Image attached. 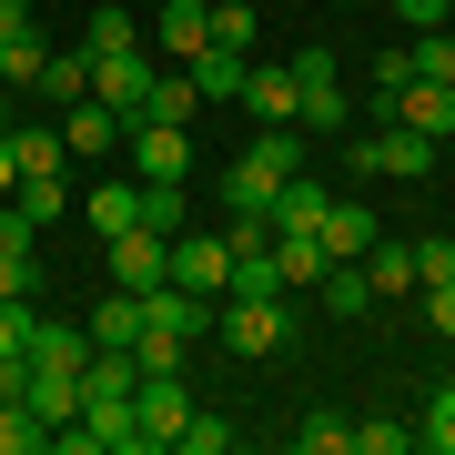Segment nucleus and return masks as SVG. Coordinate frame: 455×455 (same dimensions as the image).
<instances>
[{
  "mask_svg": "<svg viewBox=\"0 0 455 455\" xmlns=\"http://www.w3.org/2000/svg\"><path fill=\"white\" fill-rule=\"evenodd\" d=\"M212 334H223L233 364H253V355H274V344H293V304L283 293H223V304H212Z\"/></svg>",
  "mask_w": 455,
  "mask_h": 455,
  "instance_id": "obj_1",
  "label": "nucleus"
},
{
  "mask_svg": "<svg viewBox=\"0 0 455 455\" xmlns=\"http://www.w3.org/2000/svg\"><path fill=\"white\" fill-rule=\"evenodd\" d=\"M152 82H163L152 41H142V51H112V61H92V101H101V112H122V132L152 122Z\"/></svg>",
  "mask_w": 455,
  "mask_h": 455,
  "instance_id": "obj_2",
  "label": "nucleus"
},
{
  "mask_svg": "<svg viewBox=\"0 0 455 455\" xmlns=\"http://www.w3.org/2000/svg\"><path fill=\"white\" fill-rule=\"evenodd\" d=\"M182 415H193V395H182V364H172V374H142V385H132V425H142V455H172Z\"/></svg>",
  "mask_w": 455,
  "mask_h": 455,
  "instance_id": "obj_3",
  "label": "nucleus"
},
{
  "mask_svg": "<svg viewBox=\"0 0 455 455\" xmlns=\"http://www.w3.org/2000/svg\"><path fill=\"white\" fill-rule=\"evenodd\" d=\"M374 112L425 132V142H445V132H455V82H395V92H374Z\"/></svg>",
  "mask_w": 455,
  "mask_h": 455,
  "instance_id": "obj_4",
  "label": "nucleus"
},
{
  "mask_svg": "<svg viewBox=\"0 0 455 455\" xmlns=\"http://www.w3.org/2000/svg\"><path fill=\"white\" fill-rule=\"evenodd\" d=\"M132 172L142 182H193V142H182V122H132Z\"/></svg>",
  "mask_w": 455,
  "mask_h": 455,
  "instance_id": "obj_5",
  "label": "nucleus"
},
{
  "mask_svg": "<svg viewBox=\"0 0 455 455\" xmlns=\"http://www.w3.org/2000/svg\"><path fill=\"white\" fill-rule=\"evenodd\" d=\"M163 274H172V233H152V223L112 233V283H122V293H152Z\"/></svg>",
  "mask_w": 455,
  "mask_h": 455,
  "instance_id": "obj_6",
  "label": "nucleus"
},
{
  "mask_svg": "<svg viewBox=\"0 0 455 455\" xmlns=\"http://www.w3.org/2000/svg\"><path fill=\"white\" fill-rule=\"evenodd\" d=\"M172 283H193L223 304V283H233V243L223 233H172Z\"/></svg>",
  "mask_w": 455,
  "mask_h": 455,
  "instance_id": "obj_7",
  "label": "nucleus"
},
{
  "mask_svg": "<svg viewBox=\"0 0 455 455\" xmlns=\"http://www.w3.org/2000/svg\"><path fill=\"white\" fill-rule=\"evenodd\" d=\"M61 152H71V163H101V152H122V112H101V101L82 92V101L61 112Z\"/></svg>",
  "mask_w": 455,
  "mask_h": 455,
  "instance_id": "obj_8",
  "label": "nucleus"
},
{
  "mask_svg": "<svg viewBox=\"0 0 455 455\" xmlns=\"http://www.w3.org/2000/svg\"><path fill=\"white\" fill-rule=\"evenodd\" d=\"M243 112H253V122H293V112H304L293 61H253V71H243Z\"/></svg>",
  "mask_w": 455,
  "mask_h": 455,
  "instance_id": "obj_9",
  "label": "nucleus"
},
{
  "mask_svg": "<svg viewBox=\"0 0 455 455\" xmlns=\"http://www.w3.org/2000/svg\"><path fill=\"white\" fill-rule=\"evenodd\" d=\"M314 243H324V263H364V253H374V212H364V203H324Z\"/></svg>",
  "mask_w": 455,
  "mask_h": 455,
  "instance_id": "obj_10",
  "label": "nucleus"
},
{
  "mask_svg": "<svg viewBox=\"0 0 455 455\" xmlns=\"http://www.w3.org/2000/svg\"><path fill=\"white\" fill-rule=\"evenodd\" d=\"M82 223L101 233V243H112V233H132V223H142V172H132V182H101V193H82Z\"/></svg>",
  "mask_w": 455,
  "mask_h": 455,
  "instance_id": "obj_11",
  "label": "nucleus"
},
{
  "mask_svg": "<svg viewBox=\"0 0 455 455\" xmlns=\"http://www.w3.org/2000/svg\"><path fill=\"white\" fill-rule=\"evenodd\" d=\"M163 51H172V61L212 51V0H163ZM163 51H152V61H163Z\"/></svg>",
  "mask_w": 455,
  "mask_h": 455,
  "instance_id": "obj_12",
  "label": "nucleus"
},
{
  "mask_svg": "<svg viewBox=\"0 0 455 455\" xmlns=\"http://www.w3.org/2000/svg\"><path fill=\"white\" fill-rule=\"evenodd\" d=\"M41 61H51V41L20 20V31H0V92H41Z\"/></svg>",
  "mask_w": 455,
  "mask_h": 455,
  "instance_id": "obj_13",
  "label": "nucleus"
},
{
  "mask_svg": "<svg viewBox=\"0 0 455 455\" xmlns=\"http://www.w3.org/2000/svg\"><path fill=\"white\" fill-rule=\"evenodd\" d=\"M11 163H20V182H31V172H71L61 122H11Z\"/></svg>",
  "mask_w": 455,
  "mask_h": 455,
  "instance_id": "obj_14",
  "label": "nucleus"
},
{
  "mask_svg": "<svg viewBox=\"0 0 455 455\" xmlns=\"http://www.w3.org/2000/svg\"><path fill=\"white\" fill-rule=\"evenodd\" d=\"M324 203H334L324 182H304V172H283V193L263 203V212H274V233H314V223H324Z\"/></svg>",
  "mask_w": 455,
  "mask_h": 455,
  "instance_id": "obj_15",
  "label": "nucleus"
},
{
  "mask_svg": "<svg viewBox=\"0 0 455 455\" xmlns=\"http://www.w3.org/2000/svg\"><path fill=\"white\" fill-rule=\"evenodd\" d=\"M274 193H283V172L263 163V152H233V172H223V203H233V212H263Z\"/></svg>",
  "mask_w": 455,
  "mask_h": 455,
  "instance_id": "obj_16",
  "label": "nucleus"
},
{
  "mask_svg": "<svg viewBox=\"0 0 455 455\" xmlns=\"http://www.w3.org/2000/svg\"><path fill=\"white\" fill-rule=\"evenodd\" d=\"M82 355H92L82 324H51V314L31 324V364H41V374H82Z\"/></svg>",
  "mask_w": 455,
  "mask_h": 455,
  "instance_id": "obj_17",
  "label": "nucleus"
},
{
  "mask_svg": "<svg viewBox=\"0 0 455 455\" xmlns=\"http://www.w3.org/2000/svg\"><path fill=\"white\" fill-rule=\"evenodd\" d=\"M20 405H31L51 435H61V425L82 415V374H41V364H31V395H20Z\"/></svg>",
  "mask_w": 455,
  "mask_h": 455,
  "instance_id": "obj_18",
  "label": "nucleus"
},
{
  "mask_svg": "<svg viewBox=\"0 0 455 455\" xmlns=\"http://www.w3.org/2000/svg\"><path fill=\"white\" fill-rule=\"evenodd\" d=\"M243 71H253V61H243V51H223V41L193 51V92H203V101H243Z\"/></svg>",
  "mask_w": 455,
  "mask_h": 455,
  "instance_id": "obj_19",
  "label": "nucleus"
},
{
  "mask_svg": "<svg viewBox=\"0 0 455 455\" xmlns=\"http://www.w3.org/2000/svg\"><path fill=\"white\" fill-rule=\"evenodd\" d=\"M274 274H283V293H314L324 283V243L314 233H274Z\"/></svg>",
  "mask_w": 455,
  "mask_h": 455,
  "instance_id": "obj_20",
  "label": "nucleus"
},
{
  "mask_svg": "<svg viewBox=\"0 0 455 455\" xmlns=\"http://www.w3.org/2000/svg\"><path fill=\"white\" fill-rule=\"evenodd\" d=\"M364 283H374V304H395V293H415V253L374 233V253H364Z\"/></svg>",
  "mask_w": 455,
  "mask_h": 455,
  "instance_id": "obj_21",
  "label": "nucleus"
},
{
  "mask_svg": "<svg viewBox=\"0 0 455 455\" xmlns=\"http://www.w3.org/2000/svg\"><path fill=\"white\" fill-rule=\"evenodd\" d=\"M82 51H92V61H112V51H142V20H132V11H112V0H101V11L82 20Z\"/></svg>",
  "mask_w": 455,
  "mask_h": 455,
  "instance_id": "obj_22",
  "label": "nucleus"
},
{
  "mask_svg": "<svg viewBox=\"0 0 455 455\" xmlns=\"http://www.w3.org/2000/svg\"><path fill=\"white\" fill-rule=\"evenodd\" d=\"M82 334H92V344H132V334H142V293H122V283H112V293L92 304V324H82Z\"/></svg>",
  "mask_w": 455,
  "mask_h": 455,
  "instance_id": "obj_23",
  "label": "nucleus"
},
{
  "mask_svg": "<svg viewBox=\"0 0 455 455\" xmlns=\"http://www.w3.org/2000/svg\"><path fill=\"white\" fill-rule=\"evenodd\" d=\"M324 314H344V324H355V314H374V283H364V263H324Z\"/></svg>",
  "mask_w": 455,
  "mask_h": 455,
  "instance_id": "obj_24",
  "label": "nucleus"
},
{
  "mask_svg": "<svg viewBox=\"0 0 455 455\" xmlns=\"http://www.w3.org/2000/svg\"><path fill=\"white\" fill-rule=\"evenodd\" d=\"M82 92H92V51H51V61H41V101H61V112H71Z\"/></svg>",
  "mask_w": 455,
  "mask_h": 455,
  "instance_id": "obj_25",
  "label": "nucleus"
},
{
  "mask_svg": "<svg viewBox=\"0 0 455 455\" xmlns=\"http://www.w3.org/2000/svg\"><path fill=\"white\" fill-rule=\"evenodd\" d=\"M11 203H20V212H31V223H41V233H51V223H61V212H71V182H61V172H31V182H20V193H11Z\"/></svg>",
  "mask_w": 455,
  "mask_h": 455,
  "instance_id": "obj_26",
  "label": "nucleus"
},
{
  "mask_svg": "<svg viewBox=\"0 0 455 455\" xmlns=\"http://www.w3.org/2000/svg\"><path fill=\"white\" fill-rule=\"evenodd\" d=\"M344 122H355L344 82H314V92H304V112H293V132H344Z\"/></svg>",
  "mask_w": 455,
  "mask_h": 455,
  "instance_id": "obj_27",
  "label": "nucleus"
},
{
  "mask_svg": "<svg viewBox=\"0 0 455 455\" xmlns=\"http://www.w3.org/2000/svg\"><path fill=\"white\" fill-rule=\"evenodd\" d=\"M405 71H415V82H455V31H415L405 41Z\"/></svg>",
  "mask_w": 455,
  "mask_h": 455,
  "instance_id": "obj_28",
  "label": "nucleus"
},
{
  "mask_svg": "<svg viewBox=\"0 0 455 455\" xmlns=\"http://www.w3.org/2000/svg\"><path fill=\"white\" fill-rule=\"evenodd\" d=\"M415 445L455 455V385H435V395H425V425H415Z\"/></svg>",
  "mask_w": 455,
  "mask_h": 455,
  "instance_id": "obj_29",
  "label": "nucleus"
},
{
  "mask_svg": "<svg viewBox=\"0 0 455 455\" xmlns=\"http://www.w3.org/2000/svg\"><path fill=\"white\" fill-rule=\"evenodd\" d=\"M203 112V92H193V71H182V82H172V71H163V82H152V122H193Z\"/></svg>",
  "mask_w": 455,
  "mask_h": 455,
  "instance_id": "obj_30",
  "label": "nucleus"
},
{
  "mask_svg": "<svg viewBox=\"0 0 455 455\" xmlns=\"http://www.w3.org/2000/svg\"><path fill=\"white\" fill-rule=\"evenodd\" d=\"M31 445H51V425L31 405H0V455H31Z\"/></svg>",
  "mask_w": 455,
  "mask_h": 455,
  "instance_id": "obj_31",
  "label": "nucleus"
},
{
  "mask_svg": "<svg viewBox=\"0 0 455 455\" xmlns=\"http://www.w3.org/2000/svg\"><path fill=\"white\" fill-rule=\"evenodd\" d=\"M293 445H304V455H344V445H355V425H344V415H304V425H293Z\"/></svg>",
  "mask_w": 455,
  "mask_h": 455,
  "instance_id": "obj_32",
  "label": "nucleus"
},
{
  "mask_svg": "<svg viewBox=\"0 0 455 455\" xmlns=\"http://www.w3.org/2000/svg\"><path fill=\"white\" fill-rule=\"evenodd\" d=\"M405 253H415V293L455 274V243H445V233H415V243H405Z\"/></svg>",
  "mask_w": 455,
  "mask_h": 455,
  "instance_id": "obj_33",
  "label": "nucleus"
},
{
  "mask_svg": "<svg viewBox=\"0 0 455 455\" xmlns=\"http://www.w3.org/2000/svg\"><path fill=\"white\" fill-rule=\"evenodd\" d=\"M31 324H41V304L11 293V304H0V355H31Z\"/></svg>",
  "mask_w": 455,
  "mask_h": 455,
  "instance_id": "obj_34",
  "label": "nucleus"
},
{
  "mask_svg": "<svg viewBox=\"0 0 455 455\" xmlns=\"http://www.w3.org/2000/svg\"><path fill=\"white\" fill-rule=\"evenodd\" d=\"M212 41H223V51H253V0H212Z\"/></svg>",
  "mask_w": 455,
  "mask_h": 455,
  "instance_id": "obj_35",
  "label": "nucleus"
},
{
  "mask_svg": "<svg viewBox=\"0 0 455 455\" xmlns=\"http://www.w3.org/2000/svg\"><path fill=\"white\" fill-rule=\"evenodd\" d=\"M142 223L152 233H182V182H142Z\"/></svg>",
  "mask_w": 455,
  "mask_h": 455,
  "instance_id": "obj_36",
  "label": "nucleus"
},
{
  "mask_svg": "<svg viewBox=\"0 0 455 455\" xmlns=\"http://www.w3.org/2000/svg\"><path fill=\"white\" fill-rule=\"evenodd\" d=\"M415 425H355V455H405Z\"/></svg>",
  "mask_w": 455,
  "mask_h": 455,
  "instance_id": "obj_37",
  "label": "nucleus"
},
{
  "mask_svg": "<svg viewBox=\"0 0 455 455\" xmlns=\"http://www.w3.org/2000/svg\"><path fill=\"white\" fill-rule=\"evenodd\" d=\"M425 324H435V334L455 344V274H445V283H425Z\"/></svg>",
  "mask_w": 455,
  "mask_h": 455,
  "instance_id": "obj_38",
  "label": "nucleus"
},
{
  "mask_svg": "<svg viewBox=\"0 0 455 455\" xmlns=\"http://www.w3.org/2000/svg\"><path fill=\"white\" fill-rule=\"evenodd\" d=\"M395 20H405V31H445V0H385Z\"/></svg>",
  "mask_w": 455,
  "mask_h": 455,
  "instance_id": "obj_39",
  "label": "nucleus"
},
{
  "mask_svg": "<svg viewBox=\"0 0 455 455\" xmlns=\"http://www.w3.org/2000/svg\"><path fill=\"white\" fill-rule=\"evenodd\" d=\"M31 283H41V263H31V253H0V304H11V293H31Z\"/></svg>",
  "mask_w": 455,
  "mask_h": 455,
  "instance_id": "obj_40",
  "label": "nucleus"
},
{
  "mask_svg": "<svg viewBox=\"0 0 455 455\" xmlns=\"http://www.w3.org/2000/svg\"><path fill=\"white\" fill-rule=\"evenodd\" d=\"M20 193V163H11V132H0V203Z\"/></svg>",
  "mask_w": 455,
  "mask_h": 455,
  "instance_id": "obj_41",
  "label": "nucleus"
},
{
  "mask_svg": "<svg viewBox=\"0 0 455 455\" xmlns=\"http://www.w3.org/2000/svg\"><path fill=\"white\" fill-rule=\"evenodd\" d=\"M20 20H31V0H0V31H20Z\"/></svg>",
  "mask_w": 455,
  "mask_h": 455,
  "instance_id": "obj_42",
  "label": "nucleus"
},
{
  "mask_svg": "<svg viewBox=\"0 0 455 455\" xmlns=\"http://www.w3.org/2000/svg\"><path fill=\"white\" fill-rule=\"evenodd\" d=\"M11 101H20V92H0V132H11V122H20V112H11Z\"/></svg>",
  "mask_w": 455,
  "mask_h": 455,
  "instance_id": "obj_43",
  "label": "nucleus"
},
{
  "mask_svg": "<svg viewBox=\"0 0 455 455\" xmlns=\"http://www.w3.org/2000/svg\"><path fill=\"white\" fill-rule=\"evenodd\" d=\"M344 11H385V0H344Z\"/></svg>",
  "mask_w": 455,
  "mask_h": 455,
  "instance_id": "obj_44",
  "label": "nucleus"
}]
</instances>
